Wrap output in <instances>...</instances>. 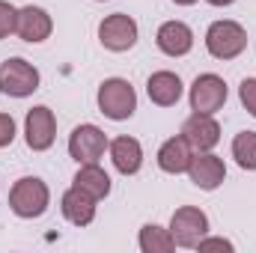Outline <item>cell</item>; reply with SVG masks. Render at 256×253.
Instances as JSON below:
<instances>
[{"label": "cell", "instance_id": "6da1fadb", "mask_svg": "<svg viewBox=\"0 0 256 253\" xmlns=\"http://www.w3.org/2000/svg\"><path fill=\"white\" fill-rule=\"evenodd\" d=\"M48 206H51V190L39 176H21L9 190V208L24 220L42 218Z\"/></svg>", "mask_w": 256, "mask_h": 253}, {"label": "cell", "instance_id": "7a4b0ae2", "mask_svg": "<svg viewBox=\"0 0 256 253\" xmlns=\"http://www.w3.org/2000/svg\"><path fill=\"white\" fill-rule=\"evenodd\" d=\"M96 102H98V110L108 120H114V122L131 120L134 110H137V92H134V86L128 84L126 78H108V80H102Z\"/></svg>", "mask_w": 256, "mask_h": 253}, {"label": "cell", "instance_id": "3957f363", "mask_svg": "<svg viewBox=\"0 0 256 253\" xmlns=\"http://www.w3.org/2000/svg\"><path fill=\"white\" fill-rule=\"evenodd\" d=\"M248 48V30L238 21L220 18L206 30V51L214 60H236Z\"/></svg>", "mask_w": 256, "mask_h": 253}, {"label": "cell", "instance_id": "277c9868", "mask_svg": "<svg viewBox=\"0 0 256 253\" xmlns=\"http://www.w3.org/2000/svg\"><path fill=\"white\" fill-rule=\"evenodd\" d=\"M42 78L39 68L33 63H27L24 57H9L0 63V92L12 96V98H27L39 90Z\"/></svg>", "mask_w": 256, "mask_h": 253}, {"label": "cell", "instance_id": "5b68a950", "mask_svg": "<svg viewBox=\"0 0 256 253\" xmlns=\"http://www.w3.org/2000/svg\"><path fill=\"white\" fill-rule=\"evenodd\" d=\"M170 232H173L176 248L196 250V244L208 236V218H206V212L196 208V206H182V208H176L173 218H170Z\"/></svg>", "mask_w": 256, "mask_h": 253}, {"label": "cell", "instance_id": "8992f818", "mask_svg": "<svg viewBox=\"0 0 256 253\" xmlns=\"http://www.w3.org/2000/svg\"><path fill=\"white\" fill-rule=\"evenodd\" d=\"M226 96H230L226 80L220 74H214V72L196 74L191 84V92H188L191 110H196V114H218L226 104Z\"/></svg>", "mask_w": 256, "mask_h": 253}, {"label": "cell", "instance_id": "52a82bcc", "mask_svg": "<svg viewBox=\"0 0 256 253\" xmlns=\"http://www.w3.org/2000/svg\"><path fill=\"white\" fill-rule=\"evenodd\" d=\"M137 21L126 15V12H114L108 15L102 24H98V42L114 51V54H122V51H131L137 45Z\"/></svg>", "mask_w": 256, "mask_h": 253}, {"label": "cell", "instance_id": "ba28073f", "mask_svg": "<svg viewBox=\"0 0 256 253\" xmlns=\"http://www.w3.org/2000/svg\"><path fill=\"white\" fill-rule=\"evenodd\" d=\"M108 146H110L108 134L98 126H92V122H84V126H78L68 134V155L78 164H96L104 155Z\"/></svg>", "mask_w": 256, "mask_h": 253}, {"label": "cell", "instance_id": "9c48e42d", "mask_svg": "<svg viewBox=\"0 0 256 253\" xmlns=\"http://www.w3.org/2000/svg\"><path fill=\"white\" fill-rule=\"evenodd\" d=\"M24 140L33 152H45L54 146L57 140V116L51 108L39 104V108H30L27 116H24Z\"/></svg>", "mask_w": 256, "mask_h": 253}, {"label": "cell", "instance_id": "30bf717a", "mask_svg": "<svg viewBox=\"0 0 256 253\" xmlns=\"http://www.w3.org/2000/svg\"><path fill=\"white\" fill-rule=\"evenodd\" d=\"M179 134L188 140V146L194 152H212L220 143V126H218L214 114H196L194 110L191 116L182 122Z\"/></svg>", "mask_w": 256, "mask_h": 253}, {"label": "cell", "instance_id": "8fae6325", "mask_svg": "<svg viewBox=\"0 0 256 253\" xmlns=\"http://www.w3.org/2000/svg\"><path fill=\"white\" fill-rule=\"evenodd\" d=\"M188 176L200 190H218L226 179V164L214 152H194Z\"/></svg>", "mask_w": 256, "mask_h": 253}, {"label": "cell", "instance_id": "7c38bea8", "mask_svg": "<svg viewBox=\"0 0 256 253\" xmlns=\"http://www.w3.org/2000/svg\"><path fill=\"white\" fill-rule=\"evenodd\" d=\"M51 30H54V21H51V15L42 6H33L30 3V6H21L18 9V24H15L18 39L39 45V42H45L51 36Z\"/></svg>", "mask_w": 256, "mask_h": 253}, {"label": "cell", "instance_id": "4fadbf2b", "mask_svg": "<svg viewBox=\"0 0 256 253\" xmlns=\"http://www.w3.org/2000/svg\"><path fill=\"white\" fill-rule=\"evenodd\" d=\"M155 45L167 57H185L194 48V30L185 21H164L155 33Z\"/></svg>", "mask_w": 256, "mask_h": 253}, {"label": "cell", "instance_id": "5bb4252c", "mask_svg": "<svg viewBox=\"0 0 256 253\" xmlns=\"http://www.w3.org/2000/svg\"><path fill=\"white\" fill-rule=\"evenodd\" d=\"M182 92H185V86H182V78H179L176 72L161 68V72H152L149 80H146V96H149V102L158 104V108H173V104H179Z\"/></svg>", "mask_w": 256, "mask_h": 253}, {"label": "cell", "instance_id": "9a60e30c", "mask_svg": "<svg viewBox=\"0 0 256 253\" xmlns=\"http://www.w3.org/2000/svg\"><path fill=\"white\" fill-rule=\"evenodd\" d=\"M108 152H110L114 167H116L122 176H134V173H140V167H143V146H140L137 137L122 134V137L110 140Z\"/></svg>", "mask_w": 256, "mask_h": 253}, {"label": "cell", "instance_id": "2e32d148", "mask_svg": "<svg viewBox=\"0 0 256 253\" xmlns=\"http://www.w3.org/2000/svg\"><path fill=\"white\" fill-rule=\"evenodd\" d=\"M191 158H194V149L188 146V140H185L182 134H176V137L164 140V143H161V149H158V167H161L164 173H170V176L188 173Z\"/></svg>", "mask_w": 256, "mask_h": 253}, {"label": "cell", "instance_id": "e0dca14e", "mask_svg": "<svg viewBox=\"0 0 256 253\" xmlns=\"http://www.w3.org/2000/svg\"><path fill=\"white\" fill-rule=\"evenodd\" d=\"M96 202L98 200H92L90 194H84L80 188H72L63 194V200H60V208H63V218L68 224H74V226H90L92 220H96Z\"/></svg>", "mask_w": 256, "mask_h": 253}, {"label": "cell", "instance_id": "ac0fdd59", "mask_svg": "<svg viewBox=\"0 0 256 253\" xmlns=\"http://www.w3.org/2000/svg\"><path fill=\"white\" fill-rule=\"evenodd\" d=\"M74 188H80L84 194H90L92 200H104L110 194V176L96 164H80L74 173Z\"/></svg>", "mask_w": 256, "mask_h": 253}, {"label": "cell", "instance_id": "d6986e66", "mask_svg": "<svg viewBox=\"0 0 256 253\" xmlns=\"http://www.w3.org/2000/svg\"><path fill=\"white\" fill-rule=\"evenodd\" d=\"M137 244L143 253H170L176 250V242H173V232L170 226H158V224H146L140 226V236H137Z\"/></svg>", "mask_w": 256, "mask_h": 253}, {"label": "cell", "instance_id": "ffe728a7", "mask_svg": "<svg viewBox=\"0 0 256 253\" xmlns=\"http://www.w3.org/2000/svg\"><path fill=\"white\" fill-rule=\"evenodd\" d=\"M232 158L242 170H256V131H242L232 140Z\"/></svg>", "mask_w": 256, "mask_h": 253}, {"label": "cell", "instance_id": "44dd1931", "mask_svg": "<svg viewBox=\"0 0 256 253\" xmlns=\"http://www.w3.org/2000/svg\"><path fill=\"white\" fill-rule=\"evenodd\" d=\"M15 24H18V9L6 0H0V39H6L9 33H15Z\"/></svg>", "mask_w": 256, "mask_h": 253}, {"label": "cell", "instance_id": "7402d4cb", "mask_svg": "<svg viewBox=\"0 0 256 253\" xmlns=\"http://www.w3.org/2000/svg\"><path fill=\"white\" fill-rule=\"evenodd\" d=\"M238 98L244 104V110L256 120V78H244L242 86H238Z\"/></svg>", "mask_w": 256, "mask_h": 253}, {"label": "cell", "instance_id": "603a6c76", "mask_svg": "<svg viewBox=\"0 0 256 253\" xmlns=\"http://www.w3.org/2000/svg\"><path fill=\"white\" fill-rule=\"evenodd\" d=\"M15 140V120L9 114H0V149Z\"/></svg>", "mask_w": 256, "mask_h": 253}, {"label": "cell", "instance_id": "cb8c5ba5", "mask_svg": "<svg viewBox=\"0 0 256 253\" xmlns=\"http://www.w3.org/2000/svg\"><path fill=\"white\" fill-rule=\"evenodd\" d=\"M196 250H226V253H232L236 250V244L226 242V238H212V236H206V238L196 244Z\"/></svg>", "mask_w": 256, "mask_h": 253}, {"label": "cell", "instance_id": "d4e9b609", "mask_svg": "<svg viewBox=\"0 0 256 253\" xmlns=\"http://www.w3.org/2000/svg\"><path fill=\"white\" fill-rule=\"evenodd\" d=\"M206 3H212V6H232L236 0H206Z\"/></svg>", "mask_w": 256, "mask_h": 253}, {"label": "cell", "instance_id": "484cf974", "mask_svg": "<svg viewBox=\"0 0 256 253\" xmlns=\"http://www.w3.org/2000/svg\"><path fill=\"white\" fill-rule=\"evenodd\" d=\"M173 3H176V6H194L196 0H173Z\"/></svg>", "mask_w": 256, "mask_h": 253}, {"label": "cell", "instance_id": "4316f807", "mask_svg": "<svg viewBox=\"0 0 256 253\" xmlns=\"http://www.w3.org/2000/svg\"><path fill=\"white\" fill-rule=\"evenodd\" d=\"M102 3H104V0H102Z\"/></svg>", "mask_w": 256, "mask_h": 253}]
</instances>
